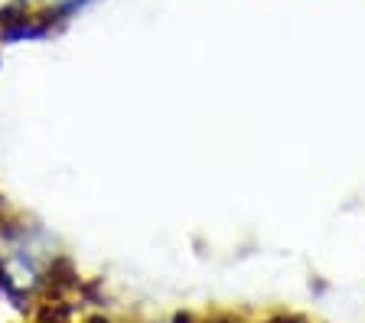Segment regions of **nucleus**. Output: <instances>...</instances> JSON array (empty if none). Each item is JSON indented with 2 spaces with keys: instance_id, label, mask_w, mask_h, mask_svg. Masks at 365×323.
Wrapping results in <instances>:
<instances>
[{
  "instance_id": "f257e3e1",
  "label": "nucleus",
  "mask_w": 365,
  "mask_h": 323,
  "mask_svg": "<svg viewBox=\"0 0 365 323\" xmlns=\"http://www.w3.org/2000/svg\"><path fill=\"white\" fill-rule=\"evenodd\" d=\"M82 4V0H16L23 20H56L68 10Z\"/></svg>"
}]
</instances>
